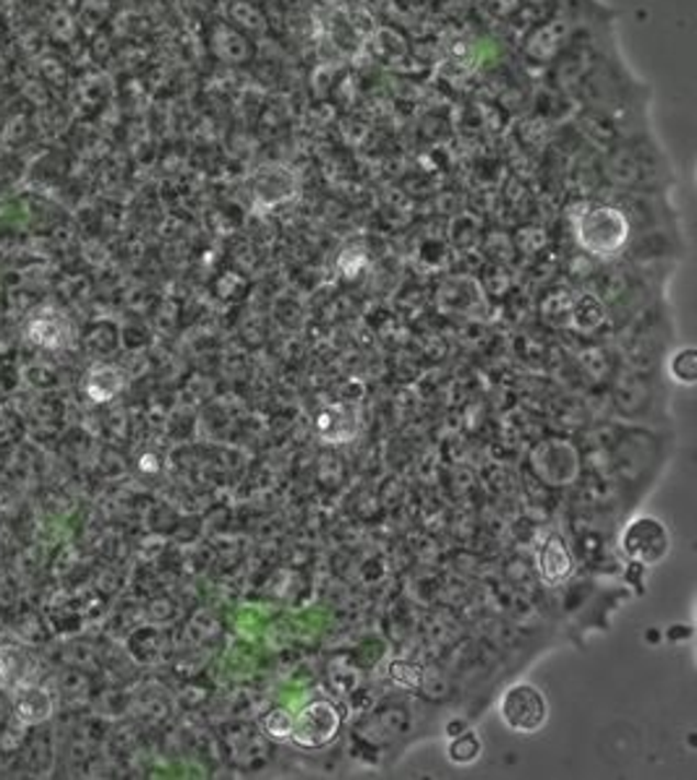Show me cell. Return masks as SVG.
I'll list each match as a JSON object with an SVG mask.
<instances>
[{"label": "cell", "instance_id": "1", "mask_svg": "<svg viewBox=\"0 0 697 780\" xmlns=\"http://www.w3.org/2000/svg\"><path fill=\"white\" fill-rule=\"evenodd\" d=\"M575 233L577 244L583 246L585 251L593 253V257L611 259L617 257L627 246V240H630V223H627L625 214L614 210V206L593 204L585 212H580V217L575 219Z\"/></svg>", "mask_w": 697, "mask_h": 780}, {"label": "cell", "instance_id": "2", "mask_svg": "<svg viewBox=\"0 0 697 780\" xmlns=\"http://www.w3.org/2000/svg\"><path fill=\"white\" fill-rule=\"evenodd\" d=\"M499 717L515 734H536L549 717L547 697L533 685L509 687L499 700Z\"/></svg>", "mask_w": 697, "mask_h": 780}, {"label": "cell", "instance_id": "3", "mask_svg": "<svg viewBox=\"0 0 697 780\" xmlns=\"http://www.w3.org/2000/svg\"><path fill=\"white\" fill-rule=\"evenodd\" d=\"M622 551L630 562L640 564V567H653L661 564L672 549L668 541V530L664 522L655 517H634L632 522H627L622 530Z\"/></svg>", "mask_w": 697, "mask_h": 780}, {"label": "cell", "instance_id": "4", "mask_svg": "<svg viewBox=\"0 0 697 780\" xmlns=\"http://www.w3.org/2000/svg\"><path fill=\"white\" fill-rule=\"evenodd\" d=\"M340 731V713L333 702L314 700L293 715V731H290V742L299 744L303 749H322Z\"/></svg>", "mask_w": 697, "mask_h": 780}, {"label": "cell", "instance_id": "5", "mask_svg": "<svg viewBox=\"0 0 697 780\" xmlns=\"http://www.w3.org/2000/svg\"><path fill=\"white\" fill-rule=\"evenodd\" d=\"M538 575H541L543 583L551 585V588L567 583L572 575L570 549L557 533H551L547 541H543L541 551H538Z\"/></svg>", "mask_w": 697, "mask_h": 780}, {"label": "cell", "instance_id": "6", "mask_svg": "<svg viewBox=\"0 0 697 780\" xmlns=\"http://www.w3.org/2000/svg\"><path fill=\"white\" fill-rule=\"evenodd\" d=\"M316 433L324 444H345V441L356 439L358 433V416L353 407L348 405H329L316 416Z\"/></svg>", "mask_w": 697, "mask_h": 780}, {"label": "cell", "instance_id": "7", "mask_svg": "<svg viewBox=\"0 0 697 780\" xmlns=\"http://www.w3.org/2000/svg\"><path fill=\"white\" fill-rule=\"evenodd\" d=\"M26 331H30V340L43 344V348H60V344L66 342L68 327L58 314H53V310H40V314L30 321Z\"/></svg>", "mask_w": 697, "mask_h": 780}, {"label": "cell", "instance_id": "8", "mask_svg": "<svg viewBox=\"0 0 697 780\" xmlns=\"http://www.w3.org/2000/svg\"><path fill=\"white\" fill-rule=\"evenodd\" d=\"M123 384H126V378H123L121 369H115V365H97L87 376V395L94 403H108V399L119 395Z\"/></svg>", "mask_w": 697, "mask_h": 780}, {"label": "cell", "instance_id": "9", "mask_svg": "<svg viewBox=\"0 0 697 780\" xmlns=\"http://www.w3.org/2000/svg\"><path fill=\"white\" fill-rule=\"evenodd\" d=\"M13 710H16V715L22 717V721L40 723V721H47V717H50L53 700L45 689L26 687V689H22V692H19Z\"/></svg>", "mask_w": 697, "mask_h": 780}, {"label": "cell", "instance_id": "10", "mask_svg": "<svg viewBox=\"0 0 697 780\" xmlns=\"http://www.w3.org/2000/svg\"><path fill=\"white\" fill-rule=\"evenodd\" d=\"M447 757L454 765H471L481 757V736L475 731H460L452 736L450 747H447Z\"/></svg>", "mask_w": 697, "mask_h": 780}, {"label": "cell", "instance_id": "11", "mask_svg": "<svg viewBox=\"0 0 697 780\" xmlns=\"http://www.w3.org/2000/svg\"><path fill=\"white\" fill-rule=\"evenodd\" d=\"M668 374H672L674 382L679 384H695L697 382V350L685 348L679 353L672 355L668 361Z\"/></svg>", "mask_w": 697, "mask_h": 780}, {"label": "cell", "instance_id": "12", "mask_svg": "<svg viewBox=\"0 0 697 780\" xmlns=\"http://www.w3.org/2000/svg\"><path fill=\"white\" fill-rule=\"evenodd\" d=\"M261 731L274 742H288L290 731H293V715L288 710H272L261 717Z\"/></svg>", "mask_w": 697, "mask_h": 780}, {"label": "cell", "instance_id": "13", "mask_svg": "<svg viewBox=\"0 0 697 780\" xmlns=\"http://www.w3.org/2000/svg\"><path fill=\"white\" fill-rule=\"evenodd\" d=\"M26 660L24 653L13 651V647H3L0 651V685H13L24 676V668H19Z\"/></svg>", "mask_w": 697, "mask_h": 780}, {"label": "cell", "instance_id": "14", "mask_svg": "<svg viewBox=\"0 0 697 780\" xmlns=\"http://www.w3.org/2000/svg\"><path fill=\"white\" fill-rule=\"evenodd\" d=\"M583 316H588V321H585V331L596 329L598 324L604 321V306L602 301L593 298V295H583V298L577 301V306L572 308V324H577Z\"/></svg>", "mask_w": 697, "mask_h": 780}, {"label": "cell", "instance_id": "15", "mask_svg": "<svg viewBox=\"0 0 697 780\" xmlns=\"http://www.w3.org/2000/svg\"><path fill=\"white\" fill-rule=\"evenodd\" d=\"M390 679L395 681L397 687L411 689V692H416L420 687V681H424V674H420L418 666H413V663L405 660H392L390 663Z\"/></svg>", "mask_w": 697, "mask_h": 780}]
</instances>
